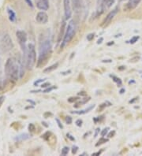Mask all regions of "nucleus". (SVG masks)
I'll return each mask as SVG.
<instances>
[{
  "mask_svg": "<svg viewBox=\"0 0 142 156\" xmlns=\"http://www.w3.org/2000/svg\"><path fill=\"white\" fill-rule=\"evenodd\" d=\"M23 64L19 65L17 59L9 58L5 64V74L6 77L11 81L16 82L19 77H22L25 73Z\"/></svg>",
  "mask_w": 142,
  "mask_h": 156,
  "instance_id": "1",
  "label": "nucleus"
},
{
  "mask_svg": "<svg viewBox=\"0 0 142 156\" xmlns=\"http://www.w3.org/2000/svg\"><path fill=\"white\" fill-rule=\"evenodd\" d=\"M51 48H52V44L50 40L47 39L42 41L40 43L39 47V58H38V66H40L41 64H43L44 61H46L50 56V54L51 52Z\"/></svg>",
  "mask_w": 142,
  "mask_h": 156,
  "instance_id": "2",
  "label": "nucleus"
},
{
  "mask_svg": "<svg viewBox=\"0 0 142 156\" xmlns=\"http://www.w3.org/2000/svg\"><path fill=\"white\" fill-rule=\"evenodd\" d=\"M36 61V52L35 45L33 43H28V47H27L26 55L22 62H25L26 66L28 69H32L33 66H35Z\"/></svg>",
  "mask_w": 142,
  "mask_h": 156,
  "instance_id": "3",
  "label": "nucleus"
},
{
  "mask_svg": "<svg viewBox=\"0 0 142 156\" xmlns=\"http://www.w3.org/2000/svg\"><path fill=\"white\" fill-rule=\"evenodd\" d=\"M13 48V43L9 34L0 35V53H6Z\"/></svg>",
  "mask_w": 142,
  "mask_h": 156,
  "instance_id": "4",
  "label": "nucleus"
},
{
  "mask_svg": "<svg viewBox=\"0 0 142 156\" xmlns=\"http://www.w3.org/2000/svg\"><path fill=\"white\" fill-rule=\"evenodd\" d=\"M76 24L74 22V21L71 20L68 24V26L66 28V31L64 35L63 40L62 43L61 47H65V46L69 43L72 40V39L74 38L75 33H76Z\"/></svg>",
  "mask_w": 142,
  "mask_h": 156,
  "instance_id": "5",
  "label": "nucleus"
},
{
  "mask_svg": "<svg viewBox=\"0 0 142 156\" xmlns=\"http://www.w3.org/2000/svg\"><path fill=\"white\" fill-rule=\"evenodd\" d=\"M16 36H17V39H18V43L19 45L21 46V50H22L23 53V59H25V57L26 55V51H27V40H28V35H27V33L25 32V31L19 30L16 33Z\"/></svg>",
  "mask_w": 142,
  "mask_h": 156,
  "instance_id": "6",
  "label": "nucleus"
},
{
  "mask_svg": "<svg viewBox=\"0 0 142 156\" xmlns=\"http://www.w3.org/2000/svg\"><path fill=\"white\" fill-rule=\"evenodd\" d=\"M64 3V15L66 19H69L72 15V10H71L70 0H63Z\"/></svg>",
  "mask_w": 142,
  "mask_h": 156,
  "instance_id": "7",
  "label": "nucleus"
},
{
  "mask_svg": "<svg viewBox=\"0 0 142 156\" xmlns=\"http://www.w3.org/2000/svg\"><path fill=\"white\" fill-rule=\"evenodd\" d=\"M36 21H37L39 24L44 25V24H46V23L48 22V16L46 13L45 11H40V12H39L38 13L36 14Z\"/></svg>",
  "mask_w": 142,
  "mask_h": 156,
  "instance_id": "8",
  "label": "nucleus"
},
{
  "mask_svg": "<svg viewBox=\"0 0 142 156\" xmlns=\"http://www.w3.org/2000/svg\"><path fill=\"white\" fill-rule=\"evenodd\" d=\"M36 5L39 10L46 11L49 9V1L48 0H36Z\"/></svg>",
  "mask_w": 142,
  "mask_h": 156,
  "instance_id": "9",
  "label": "nucleus"
},
{
  "mask_svg": "<svg viewBox=\"0 0 142 156\" xmlns=\"http://www.w3.org/2000/svg\"><path fill=\"white\" fill-rule=\"evenodd\" d=\"M118 11H119V10H118V9L116 8V9L111 10V11L107 14V16L106 18H105V20H104V26H106V25H108V24L113 20V18H114V17H115V15L118 13Z\"/></svg>",
  "mask_w": 142,
  "mask_h": 156,
  "instance_id": "10",
  "label": "nucleus"
},
{
  "mask_svg": "<svg viewBox=\"0 0 142 156\" xmlns=\"http://www.w3.org/2000/svg\"><path fill=\"white\" fill-rule=\"evenodd\" d=\"M142 0H129V2L126 4V10H132L137 7L139 5V3L141 2Z\"/></svg>",
  "mask_w": 142,
  "mask_h": 156,
  "instance_id": "11",
  "label": "nucleus"
},
{
  "mask_svg": "<svg viewBox=\"0 0 142 156\" xmlns=\"http://www.w3.org/2000/svg\"><path fill=\"white\" fill-rule=\"evenodd\" d=\"M73 3V6L75 10V12L78 13L81 10V0H72Z\"/></svg>",
  "mask_w": 142,
  "mask_h": 156,
  "instance_id": "12",
  "label": "nucleus"
},
{
  "mask_svg": "<svg viewBox=\"0 0 142 156\" xmlns=\"http://www.w3.org/2000/svg\"><path fill=\"white\" fill-rule=\"evenodd\" d=\"M29 138H30V136L28 133H21L16 136L15 140L18 141V142H21V141L26 140Z\"/></svg>",
  "mask_w": 142,
  "mask_h": 156,
  "instance_id": "13",
  "label": "nucleus"
},
{
  "mask_svg": "<svg viewBox=\"0 0 142 156\" xmlns=\"http://www.w3.org/2000/svg\"><path fill=\"white\" fill-rule=\"evenodd\" d=\"M7 13H8V15H9V19L11 22H15L16 21V14L14 11H13L12 9H10V8H8L7 9Z\"/></svg>",
  "mask_w": 142,
  "mask_h": 156,
  "instance_id": "14",
  "label": "nucleus"
},
{
  "mask_svg": "<svg viewBox=\"0 0 142 156\" xmlns=\"http://www.w3.org/2000/svg\"><path fill=\"white\" fill-rule=\"evenodd\" d=\"M58 63H55V64H54V65H52V66H49V67H48V68H46L44 70H43V72L45 73H51V72H52V71H54L55 69H56L58 68Z\"/></svg>",
  "mask_w": 142,
  "mask_h": 156,
  "instance_id": "15",
  "label": "nucleus"
},
{
  "mask_svg": "<svg viewBox=\"0 0 142 156\" xmlns=\"http://www.w3.org/2000/svg\"><path fill=\"white\" fill-rule=\"evenodd\" d=\"M94 107V105L93 106H91L90 107H89L88 109H85V110H84V111H75V112H73V113H77V114H83V113H87V112H89V111H91L92 109Z\"/></svg>",
  "mask_w": 142,
  "mask_h": 156,
  "instance_id": "16",
  "label": "nucleus"
},
{
  "mask_svg": "<svg viewBox=\"0 0 142 156\" xmlns=\"http://www.w3.org/2000/svg\"><path fill=\"white\" fill-rule=\"evenodd\" d=\"M70 148L68 147H64L62 149V155H66L69 153Z\"/></svg>",
  "mask_w": 142,
  "mask_h": 156,
  "instance_id": "17",
  "label": "nucleus"
},
{
  "mask_svg": "<svg viewBox=\"0 0 142 156\" xmlns=\"http://www.w3.org/2000/svg\"><path fill=\"white\" fill-rule=\"evenodd\" d=\"M139 40V36H137V35H136V36H133V37L129 40V43H132V44H133V43H135L136 42H137V40Z\"/></svg>",
  "mask_w": 142,
  "mask_h": 156,
  "instance_id": "18",
  "label": "nucleus"
},
{
  "mask_svg": "<svg viewBox=\"0 0 142 156\" xmlns=\"http://www.w3.org/2000/svg\"><path fill=\"white\" fill-rule=\"evenodd\" d=\"M107 141V139H104V138H101L100 140H99V141H98V143L97 144V146H99V145H101V144H104V143H106Z\"/></svg>",
  "mask_w": 142,
  "mask_h": 156,
  "instance_id": "19",
  "label": "nucleus"
},
{
  "mask_svg": "<svg viewBox=\"0 0 142 156\" xmlns=\"http://www.w3.org/2000/svg\"><path fill=\"white\" fill-rule=\"evenodd\" d=\"M94 38V34L93 33H91V34H89V35H87V40L89 41H91L93 40Z\"/></svg>",
  "mask_w": 142,
  "mask_h": 156,
  "instance_id": "20",
  "label": "nucleus"
},
{
  "mask_svg": "<svg viewBox=\"0 0 142 156\" xmlns=\"http://www.w3.org/2000/svg\"><path fill=\"white\" fill-rule=\"evenodd\" d=\"M66 122L67 124H69V125L72 123V118L70 117V116H67L66 118Z\"/></svg>",
  "mask_w": 142,
  "mask_h": 156,
  "instance_id": "21",
  "label": "nucleus"
},
{
  "mask_svg": "<svg viewBox=\"0 0 142 156\" xmlns=\"http://www.w3.org/2000/svg\"><path fill=\"white\" fill-rule=\"evenodd\" d=\"M28 129H29V131L31 132L34 131V130H35V126H34V125H33V124H30V125L28 126Z\"/></svg>",
  "mask_w": 142,
  "mask_h": 156,
  "instance_id": "22",
  "label": "nucleus"
},
{
  "mask_svg": "<svg viewBox=\"0 0 142 156\" xmlns=\"http://www.w3.org/2000/svg\"><path fill=\"white\" fill-rule=\"evenodd\" d=\"M4 101H5V96H1L0 97V108L3 105V103H4Z\"/></svg>",
  "mask_w": 142,
  "mask_h": 156,
  "instance_id": "23",
  "label": "nucleus"
},
{
  "mask_svg": "<svg viewBox=\"0 0 142 156\" xmlns=\"http://www.w3.org/2000/svg\"><path fill=\"white\" fill-rule=\"evenodd\" d=\"M107 131H108V128H104V130L101 132V136H105V134H107Z\"/></svg>",
  "mask_w": 142,
  "mask_h": 156,
  "instance_id": "24",
  "label": "nucleus"
},
{
  "mask_svg": "<svg viewBox=\"0 0 142 156\" xmlns=\"http://www.w3.org/2000/svg\"><path fill=\"white\" fill-rule=\"evenodd\" d=\"M41 87H42V88H48V87H50V83L47 82V83L42 84H41Z\"/></svg>",
  "mask_w": 142,
  "mask_h": 156,
  "instance_id": "25",
  "label": "nucleus"
},
{
  "mask_svg": "<svg viewBox=\"0 0 142 156\" xmlns=\"http://www.w3.org/2000/svg\"><path fill=\"white\" fill-rule=\"evenodd\" d=\"M54 88H55V87H51V88H47V89H45V90L43 91V92H44V93H47V92H50V91H52L54 89Z\"/></svg>",
  "mask_w": 142,
  "mask_h": 156,
  "instance_id": "26",
  "label": "nucleus"
},
{
  "mask_svg": "<svg viewBox=\"0 0 142 156\" xmlns=\"http://www.w3.org/2000/svg\"><path fill=\"white\" fill-rule=\"evenodd\" d=\"M44 81V79H40L37 81H36L35 83H34V85H38V84L41 83V82H43Z\"/></svg>",
  "mask_w": 142,
  "mask_h": 156,
  "instance_id": "27",
  "label": "nucleus"
},
{
  "mask_svg": "<svg viewBox=\"0 0 142 156\" xmlns=\"http://www.w3.org/2000/svg\"><path fill=\"white\" fill-rule=\"evenodd\" d=\"M77 149H78V147L77 146H74L73 147V151H72V152H73V154H76L77 151Z\"/></svg>",
  "mask_w": 142,
  "mask_h": 156,
  "instance_id": "28",
  "label": "nucleus"
},
{
  "mask_svg": "<svg viewBox=\"0 0 142 156\" xmlns=\"http://www.w3.org/2000/svg\"><path fill=\"white\" fill-rule=\"evenodd\" d=\"M76 124L77 126H81V125H82V121H81V119H78V120L76 121Z\"/></svg>",
  "mask_w": 142,
  "mask_h": 156,
  "instance_id": "29",
  "label": "nucleus"
},
{
  "mask_svg": "<svg viewBox=\"0 0 142 156\" xmlns=\"http://www.w3.org/2000/svg\"><path fill=\"white\" fill-rule=\"evenodd\" d=\"M56 121H57V122H58V126H59V128H63V126H62V125H61V123H60V121H59L58 119H56Z\"/></svg>",
  "mask_w": 142,
  "mask_h": 156,
  "instance_id": "30",
  "label": "nucleus"
},
{
  "mask_svg": "<svg viewBox=\"0 0 142 156\" xmlns=\"http://www.w3.org/2000/svg\"><path fill=\"white\" fill-rule=\"evenodd\" d=\"M114 133H115V132L113 131V132H111L109 134H108V137H112V136H114Z\"/></svg>",
  "mask_w": 142,
  "mask_h": 156,
  "instance_id": "31",
  "label": "nucleus"
},
{
  "mask_svg": "<svg viewBox=\"0 0 142 156\" xmlns=\"http://www.w3.org/2000/svg\"><path fill=\"white\" fill-rule=\"evenodd\" d=\"M26 2H27V3L28 4V6H30L31 7H33V3H32V2H31V0H26Z\"/></svg>",
  "mask_w": 142,
  "mask_h": 156,
  "instance_id": "32",
  "label": "nucleus"
},
{
  "mask_svg": "<svg viewBox=\"0 0 142 156\" xmlns=\"http://www.w3.org/2000/svg\"><path fill=\"white\" fill-rule=\"evenodd\" d=\"M103 40H104V39H103V38H100L99 40L97 41V43H98V44H99V43H101L102 41H103Z\"/></svg>",
  "mask_w": 142,
  "mask_h": 156,
  "instance_id": "33",
  "label": "nucleus"
},
{
  "mask_svg": "<svg viewBox=\"0 0 142 156\" xmlns=\"http://www.w3.org/2000/svg\"><path fill=\"white\" fill-rule=\"evenodd\" d=\"M99 128H97V132H96V134H95V136H97V134H98V133H99Z\"/></svg>",
  "mask_w": 142,
  "mask_h": 156,
  "instance_id": "34",
  "label": "nucleus"
},
{
  "mask_svg": "<svg viewBox=\"0 0 142 156\" xmlns=\"http://www.w3.org/2000/svg\"><path fill=\"white\" fill-rule=\"evenodd\" d=\"M111 44H114V42H111V43H108V44H107V45L110 46V45H111Z\"/></svg>",
  "mask_w": 142,
  "mask_h": 156,
  "instance_id": "35",
  "label": "nucleus"
},
{
  "mask_svg": "<svg viewBox=\"0 0 142 156\" xmlns=\"http://www.w3.org/2000/svg\"><path fill=\"white\" fill-rule=\"evenodd\" d=\"M124 89H122V90H121V91H120V93H121V94H122V93H123V91H124Z\"/></svg>",
  "mask_w": 142,
  "mask_h": 156,
  "instance_id": "36",
  "label": "nucleus"
},
{
  "mask_svg": "<svg viewBox=\"0 0 142 156\" xmlns=\"http://www.w3.org/2000/svg\"><path fill=\"white\" fill-rule=\"evenodd\" d=\"M0 75H1V71H0Z\"/></svg>",
  "mask_w": 142,
  "mask_h": 156,
  "instance_id": "37",
  "label": "nucleus"
}]
</instances>
